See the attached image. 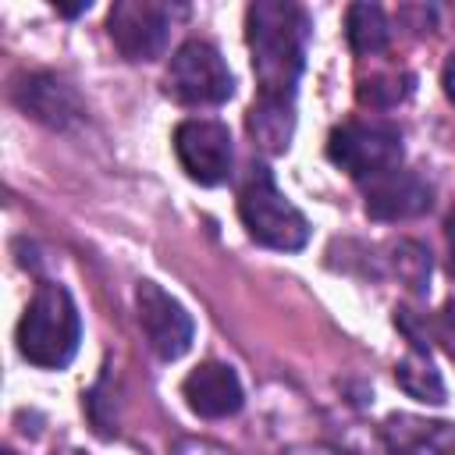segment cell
Wrapping results in <instances>:
<instances>
[{"label": "cell", "mask_w": 455, "mask_h": 455, "mask_svg": "<svg viewBox=\"0 0 455 455\" xmlns=\"http://www.w3.org/2000/svg\"><path fill=\"white\" fill-rule=\"evenodd\" d=\"M391 270L398 274V281H405L416 295L430 291V252L412 242V238H402L391 245Z\"/></svg>", "instance_id": "obj_16"}, {"label": "cell", "mask_w": 455, "mask_h": 455, "mask_svg": "<svg viewBox=\"0 0 455 455\" xmlns=\"http://www.w3.org/2000/svg\"><path fill=\"white\" fill-rule=\"evenodd\" d=\"M412 92V78L409 75H377L359 82V100L370 107H395Z\"/></svg>", "instance_id": "obj_17"}, {"label": "cell", "mask_w": 455, "mask_h": 455, "mask_svg": "<svg viewBox=\"0 0 455 455\" xmlns=\"http://www.w3.org/2000/svg\"><path fill=\"white\" fill-rule=\"evenodd\" d=\"M7 455H14V451H7Z\"/></svg>", "instance_id": "obj_23"}, {"label": "cell", "mask_w": 455, "mask_h": 455, "mask_svg": "<svg viewBox=\"0 0 455 455\" xmlns=\"http://www.w3.org/2000/svg\"><path fill=\"white\" fill-rule=\"evenodd\" d=\"M82 341L78 306L64 284L43 281L18 323V352L39 370H64Z\"/></svg>", "instance_id": "obj_2"}, {"label": "cell", "mask_w": 455, "mask_h": 455, "mask_svg": "<svg viewBox=\"0 0 455 455\" xmlns=\"http://www.w3.org/2000/svg\"><path fill=\"white\" fill-rule=\"evenodd\" d=\"M75 455H85V451H75Z\"/></svg>", "instance_id": "obj_22"}, {"label": "cell", "mask_w": 455, "mask_h": 455, "mask_svg": "<svg viewBox=\"0 0 455 455\" xmlns=\"http://www.w3.org/2000/svg\"><path fill=\"white\" fill-rule=\"evenodd\" d=\"M249 135L263 153H284L295 132V100H270L256 96L249 107Z\"/></svg>", "instance_id": "obj_13"}, {"label": "cell", "mask_w": 455, "mask_h": 455, "mask_svg": "<svg viewBox=\"0 0 455 455\" xmlns=\"http://www.w3.org/2000/svg\"><path fill=\"white\" fill-rule=\"evenodd\" d=\"M135 309H139V327L146 334V345L160 355V359H181L192 348L196 338V323L188 316V309L167 295L156 281H139L135 288Z\"/></svg>", "instance_id": "obj_7"}, {"label": "cell", "mask_w": 455, "mask_h": 455, "mask_svg": "<svg viewBox=\"0 0 455 455\" xmlns=\"http://www.w3.org/2000/svg\"><path fill=\"white\" fill-rule=\"evenodd\" d=\"M444 238H448V270H451V277H455V210H451L448 220H444Z\"/></svg>", "instance_id": "obj_19"}, {"label": "cell", "mask_w": 455, "mask_h": 455, "mask_svg": "<svg viewBox=\"0 0 455 455\" xmlns=\"http://www.w3.org/2000/svg\"><path fill=\"white\" fill-rule=\"evenodd\" d=\"M89 7H92L89 0H78V4H57V11H60V14H68V18H75V14L89 11Z\"/></svg>", "instance_id": "obj_21"}, {"label": "cell", "mask_w": 455, "mask_h": 455, "mask_svg": "<svg viewBox=\"0 0 455 455\" xmlns=\"http://www.w3.org/2000/svg\"><path fill=\"white\" fill-rule=\"evenodd\" d=\"M174 153L181 171L199 185H220L231 174V132L220 121H181L174 128Z\"/></svg>", "instance_id": "obj_8"}, {"label": "cell", "mask_w": 455, "mask_h": 455, "mask_svg": "<svg viewBox=\"0 0 455 455\" xmlns=\"http://www.w3.org/2000/svg\"><path fill=\"white\" fill-rule=\"evenodd\" d=\"M434 327H437V338L444 341V348L455 355V299L437 313V323Z\"/></svg>", "instance_id": "obj_18"}, {"label": "cell", "mask_w": 455, "mask_h": 455, "mask_svg": "<svg viewBox=\"0 0 455 455\" xmlns=\"http://www.w3.org/2000/svg\"><path fill=\"white\" fill-rule=\"evenodd\" d=\"M167 92L185 107H220L235 92V75L213 43L188 39L171 57Z\"/></svg>", "instance_id": "obj_5"}, {"label": "cell", "mask_w": 455, "mask_h": 455, "mask_svg": "<svg viewBox=\"0 0 455 455\" xmlns=\"http://www.w3.org/2000/svg\"><path fill=\"white\" fill-rule=\"evenodd\" d=\"M441 82H444L448 100L455 103V50H451V53H448V60H444V75H441Z\"/></svg>", "instance_id": "obj_20"}, {"label": "cell", "mask_w": 455, "mask_h": 455, "mask_svg": "<svg viewBox=\"0 0 455 455\" xmlns=\"http://www.w3.org/2000/svg\"><path fill=\"white\" fill-rule=\"evenodd\" d=\"M380 437L391 455H455V423L395 412L384 419Z\"/></svg>", "instance_id": "obj_12"}, {"label": "cell", "mask_w": 455, "mask_h": 455, "mask_svg": "<svg viewBox=\"0 0 455 455\" xmlns=\"http://www.w3.org/2000/svg\"><path fill=\"white\" fill-rule=\"evenodd\" d=\"M327 156L352 178L370 181L402 164V132L387 121H345L331 132Z\"/></svg>", "instance_id": "obj_4"}, {"label": "cell", "mask_w": 455, "mask_h": 455, "mask_svg": "<svg viewBox=\"0 0 455 455\" xmlns=\"http://www.w3.org/2000/svg\"><path fill=\"white\" fill-rule=\"evenodd\" d=\"M174 7L160 0H117L107 14V36L128 60H156L171 39Z\"/></svg>", "instance_id": "obj_6"}, {"label": "cell", "mask_w": 455, "mask_h": 455, "mask_svg": "<svg viewBox=\"0 0 455 455\" xmlns=\"http://www.w3.org/2000/svg\"><path fill=\"white\" fill-rule=\"evenodd\" d=\"M395 380L409 398H416L423 405H441L444 402V380H441L437 366L427 359V352H419V348H412L405 359H398Z\"/></svg>", "instance_id": "obj_15"}, {"label": "cell", "mask_w": 455, "mask_h": 455, "mask_svg": "<svg viewBox=\"0 0 455 455\" xmlns=\"http://www.w3.org/2000/svg\"><path fill=\"white\" fill-rule=\"evenodd\" d=\"M430 203H434V192L427 178H419L416 171H402V167L380 178H370L363 192V206L373 220H409V217L427 213Z\"/></svg>", "instance_id": "obj_10"}, {"label": "cell", "mask_w": 455, "mask_h": 455, "mask_svg": "<svg viewBox=\"0 0 455 455\" xmlns=\"http://www.w3.org/2000/svg\"><path fill=\"white\" fill-rule=\"evenodd\" d=\"M238 217H242V228L249 231V238L267 249L299 252L309 242V220L277 188L274 174L263 164H252L238 188Z\"/></svg>", "instance_id": "obj_3"}, {"label": "cell", "mask_w": 455, "mask_h": 455, "mask_svg": "<svg viewBox=\"0 0 455 455\" xmlns=\"http://www.w3.org/2000/svg\"><path fill=\"white\" fill-rule=\"evenodd\" d=\"M345 36H348V46H352L359 57L384 53L387 43H391L387 14H384L377 4H352V7L345 11Z\"/></svg>", "instance_id": "obj_14"}, {"label": "cell", "mask_w": 455, "mask_h": 455, "mask_svg": "<svg viewBox=\"0 0 455 455\" xmlns=\"http://www.w3.org/2000/svg\"><path fill=\"white\" fill-rule=\"evenodd\" d=\"M245 39L259 96L295 100V85L306 64L309 14L288 0H256L245 11Z\"/></svg>", "instance_id": "obj_1"}, {"label": "cell", "mask_w": 455, "mask_h": 455, "mask_svg": "<svg viewBox=\"0 0 455 455\" xmlns=\"http://www.w3.org/2000/svg\"><path fill=\"white\" fill-rule=\"evenodd\" d=\"M11 96L32 121H39L46 128H57V132H64V128H71L85 117V107H82L75 85H68L64 78L50 75V71L21 75L11 89Z\"/></svg>", "instance_id": "obj_9"}, {"label": "cell", "mask_w": 455, "mask_h": 455, "mask_svg": "<svg viewBox=\"0 0 455 455\" xmlns=\"http://www.w3.org/2000/svg\"><path fill=\"white\" fill-rule=\"evenodd\" d=\"M181 395L188 402V409L203 419H228L242 409L245 395H242V380L228 363H199L185 384Z\"/></svg>", "instance_id": "obj_11"}]
</instances>
